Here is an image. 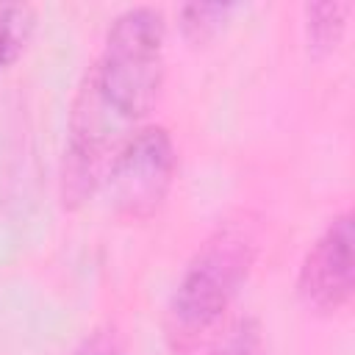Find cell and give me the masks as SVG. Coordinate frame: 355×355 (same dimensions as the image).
I'll list each match as a JSON object with an SVG mask.
<instances>
[{"mask_svg":"<svg viewBox=\"0 0 355 355\" xmlns=\"http://www.w3.org/2000/svg\"><path fill=\"white\" fill-rule=\"evenodd\" d=\"M255 263V239L241 225L216 227L186 263L166 311L175 352L202 344L225 319Z\"/></svg>","mask_w":355,"mask_h":355,"instance_id":"cell-1","label":"cell"},{"mask_svg":"<svg viewBox=\"0 0 355 355\" xmlns=\"http://www.w3.org/2000/svg\"><path fill=\"white\" fill-rule=\"evenodd\" d=\"M164 14L153 6H133L108 25L97 61L86 80L103 105L128 128L153 108L164 80Z\"/></svg>","mask_w":355,"mask_h":355,"instance_id":"cell-2","label":"cell"},{"mask_svg":"<svg viewBox=\"0 0 355 355\" xmlns=\"http://www.w3.org/2000/svg\"><path fill=\"white\" fill-rule=\"evenodd\" d=\"M175 144L164 125L136 128L111 158L105 172L108 202L116 216L144 222L166 200L175 180Z\"/></svg>","mask_w":355,"mask_h":355,"instance_id":"cell-3","label":"cell"},{"mask_svg":"<svg viewBox=\"0 0 355 355\" xmlns=\"http://www.w3.org/2000/svg\"><path fill=\"white\" fill-rule=\"evenodd\" d=\"M352 241V211H341L327 222L300 263L297 294L305 305L316 311H338L349 302L355 283Z\"/></svg>","mask_w":355,"mask_h":355,"instance_id":"cell-4","label":"cell"},{"mask_svg":"<svg viewBox=\"0 0 355 355\" xmlns=\"http://www.w3.org/2000/svg\"><path fill=\"white\" fill-rule=\"evenodd\" d=\"M302 11H305V36L311 53L313 55L333 53L347 31V17L352 11V3L322 0V3H308Z\"/></svg>","mask_w":355,"mask_h":355,"instance_id":"cell-5","label":"cell"},{"mask_svg":"<svg viewBox=\"0 0 355 355\" xmlns=\"http://www.w3.org/2000/svg\"><path fill=\"white\" fill-rule=\"evenodd\" d=\"M36 25V14L25 3H0V69L14 64L25 50Z\"/></svg>","mask_w":355,"mask_h":355,"instance_id":"cell-6","label":"cell"},{"mask_svg":"<svg viewBox=\"0 0 355 355\" xmlns=\"http://www.w3.org/2000/svg\"><path fill=\"white\" fill-rule=\"evenodd\" d=\"M233 8V3H189L180 8V31L189 42H205Z\"/></svg>","mask_w":355,"mask_h":355,"instance_id":"cell-7","label":"cell"},{"mask_svg":"<svg viewBox=\"0 0 355 355\" xmlns=\"http://www.w3.org/2000/svg\"><path fill=\"white\" fill-rule=\"evenodd\" d=\"M205 355H261L255 324L247 322V319L233 322V324L225 330V336H219V338L205 349Z\"/></svg>","mask_w":355,"mask_h":355,"instance_id":"cell-8","label":"cell"},{"mask_svg":"<svg viewBox=\"0 0 355 355\" xmlns=\"http://www.w3.org/2000/svg\"><path fill=\"white\" fill-rule=\"evenodd\" d=\"M72 355H125V344L114 324H100L83 336Z\"/></svg>","mask_w":355,"mask_h":355,"instance_id":"cell-9","label":"cell"}]
</instances>
